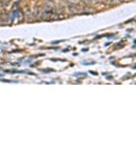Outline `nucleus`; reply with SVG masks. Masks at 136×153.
I'll return each mask as SVG.
<instances>
[{"label": "nucleus", "instance_id": "1", "mask_svg": "<svg viewBox=\"0 0 136 153\" xmlns=\"http://www.w3.org/2000/svg\"><path fill=\"white\" fill-rule=\"evenodd\" d=\"M8 19V14L7 12H2L1 15H0V21H2V22H4L6 21Z\"/></svg>", "mask_w": 136, "mask_h": 153}]
</instances>
